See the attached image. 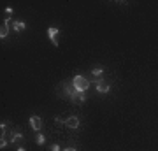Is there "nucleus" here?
<instances>
[{
  "label": "nucleus",
  "instance_id": "8",
  "mask_svg": "<svg viewBox=\"0 0 158 151\" xmlns=\"http://www.w3.org/2000/svg\"><path fill=\"white\" fill-rule=\"evenodd\" d=\"M35 142H37L39 146H42V144H44V135H42V134H37V139H35Z\"/></svg>",
  "mask_w": 158,
  "mask_h": 151
},
{
  "label": "nucleus",
  "instance_id": "2",
  "mask_svg": "<svg viewBox=\"0 0 158 151\" xmlns=\"http://www.w3.org/2000/svg\"><path fill=\"white\" fill-rule=\"evenodd\" d=\"M48 35H49L53 46H58V35H60V30L55 28V27H51V28H48Z\"/></svg>",
  "mask_w": 158,
  "mask_h": 151
},
{
  "label": "nucleus",
  "instance_id": "4",
  "mask_svg": "<svg viewBox=\"0 0 158 151\" xmlns=\"http://www.w3.org/2000/svg\"><path fill=\"white\" fill-rule=\"evenodd\" d=\"M65 125H67L69 128H77L79 127V118L77 116H70L65 120Z\"/></svg>",
  "mask_w": 158,
  "mask_h": 151
},
{
  "label": "nucleus",
  "instance_id": "13",
  "mask_svg": "<svg viewBox=\"0 0 158 151\" xmlns=\"http://www.w3.org/2000/svg\"><path fill=\"white\" fill-rule=\"evenodd\" d=\"M63 151H77V149H74V148H65Z\"/></svg>",
  "mask_w": 158,
  "mask_h": 151
},
{
  "label": "nucleus",
  "instance_id": "11",
  "mask_svg": "<svg viewBox=\"0 0 158 151\" xmlns=\"http://www.w3.org/2000/svg\"><path fill=\"white\" fill-rule=\"evenodd\" d=\"M7 144H9V142H7V141L4 139V137H2V141H0V148H2V149H4V148H6Z\"/></svg>",
  "mask_w": 158,
  "mask_h": 151
},
{
  "label": "nucleus",
  "instance_id": "6",
  "mask_svg": "<svg viewBox=\"0 0 158 151\" xmlns=\"http://www.w3.org/2000/svg\"><path fill=\"white\" fill-rule=\"evenodd\" d=\"M9 34V21H4V25L0 27V39H6Z\"/></svg>",
  "mask_w": 158,
  "mask_h": 151
},
{
  "label": "nucleus",
  "instance_id": "14",
  "mask_svg": "<svg viewBox=\"0 0 158 151\" xmlns=\"http://www.w3.org/2000/svg\"><path fill=\"white\" fill-rule=\"evenodd\" d=\"M18 151H27V149H25V148H18Z\"/></svg>",
  "mask_w": 158,
  "mask_h": 151
},
{
  "label": "nucleus",
  "instance_id": "7",
  "mask_svg": "<svg viewBox=\"0 0 158 151\" xmlns=\"http://www.w3.org/2000/svg\"><path fill=\"white\" fill-rule=\"evenodd\" d=\"M12 28H14L16 32H21V30H25V23L23 21H12Z\"/></svg>",
  "mask_w": 158,
  "mask_h": 151
},
{
  "label": "nucleus",
  "instance_id": "9",
  "mask_svg": "<svg viewBox=\"0 0 158 151\" xmlns=\"http://www.w3.org/2000/svg\"><path fill=\"white\" fill-rule=\"evenodd\" d=\"M21 139H23V135H21V134H12L11 142H16V141H21Z\"/></svg>",
  "mask_w": 158,
  "mask_h": 151
},
{
  "label": "nucleus",
  "instance_id": "1",
  "mask_svg": "<svg viewBox=\"0 0 158 151\" xmlns=\"http://www.w3.org/2000/svg\"><path fill=\"white\" fill-rule=\"evenodd\" d=\"M72 86L77 90L79 93H83V91H86V90L90 88V81H88L86 78H83V76H74Z\"/></svg>",
  "mask_w": 158,
  "mask_h": 151
},
{
  "label": "nucleus",
  "instance_id": "3",
  "mask_svg": "<svg viewBox=\"0 0 158 151\" xmlns=\"http://www.w3.org/2000/svg\"><path fill=\"white\" fill-rule=\"evenodd\" d=\"M30 125H32V128H34L35 132H39V130L42 128V120H40L39 116H32L30 118Z\"/></svg>",
  "mask_w": 158,
  "mask_h": 151
},
{
  "label": "nucleus",
  "instance_id": "5",
  "mask_svg": "<svg viewBox=\"0 0 158 151\" xmlns=\"http://www.w3.org/2000/svg\"><path fill=\"white\" fill-rule=\"evenodd\" d=\"M97 90H98L100 93H107V91H109V84L100 79V81H97Z\"/></svg>",
  "mask_w": 158,
  "mask_h": 151
},
{
  "label": "nucleus",
  "instance_id": "10",
  "mask_svg": "<svg viewBox=\"0 0 158 151\" xmlns=\"http://www.w3.org/2000/svg\"><path fill=\"white\" fill-rule=\"evenodd\" d=\"M102 72H104V70H102V67H97V69H93V76H100Z\"/></svg>",
  "mask_w": 158,
  "mask_h": 151
},
{
  "label": "nucleus",
  "instance_id": "12",
  "mask_svg": "<svg viewBox=\"0 0 158 151\" xmlns=\"http://www.w3.org/2000/svg\"><path fill=\"white\" fill-rule=\"evenodd\" d=\"M51 151H60V146H58V144H53V146H51Z\"/></svg>",
  "mask_w": 158,
  "mask_h": 151
}]
</instances>
